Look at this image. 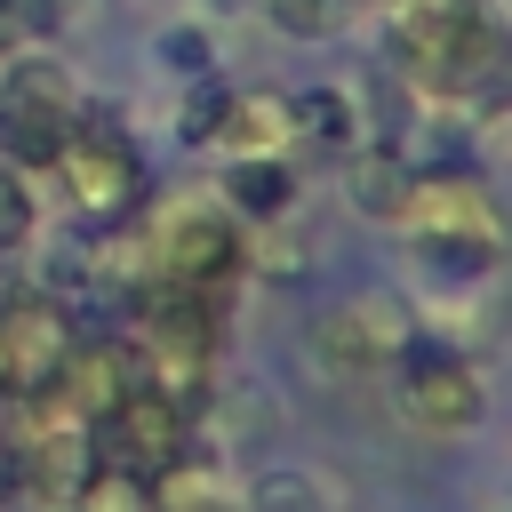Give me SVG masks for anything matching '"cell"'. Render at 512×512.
Listing matches in <instances>:
<instances>
[{
	"label": "cell",
	"instance_id": "cell-1",
	"mask_svg": "<svg viewBox=\"0 0 512 512\" xmlns=\"http://www.w3.org/2000/svg\"><path fill=\"white\" fill-rule=\"evenodd\" d=\"M384 48L400 56L408 80H432V88H488L496 56H504L480 0H392Z\"/></svg>",
	"mask_w": 512,
	"mask_h": 512
},
{
	"label": "cell",
	"instance_id": "cell-2",
	"mask_svg": "<svg viewBox=\"0 0 512 512\" xmlns=\"http://www.w3.org/2000/svg\"><path fill=\"white\" fill-rule=\"evenodd\" d=\"M400 224L424 232V256L448 264V272H488L496 256V208L472 176H408V200H400Z\"/></svg>",
	"mask_w": 512,
	"mask_h": 512
},
{
	"label": "cell",
	"instance_id": "cell-3",
	"mask_svg": "<svg viewBox=\"0 0 512 512\" xmlns=\"http://www.w3.org/2000/svg\"><path fill=\"white\" fill-rule=\"evenodd\" d=\"M400 416L424 432V440H464L480 416H488V392L472 376L464 352L448 344H408L400 352Z\"/></svg>",
	"mask_w": 512,
	"mask_h": 512
},
{
	"label": "cell",
	"instance_id": "cell-4",
	"mask_svg": "<svg viewBox=\"0 0 512 512\" xmlns=\"http://www.w3.org/2000/svg\"><path fill=\"white\" fill-rule=\"evenodd\" d=\"M48 168H56L64 200H72V216H88V224H112V216H128V208L144 200V168H136V152H128L120 136H104V128L64 136V152H56Z\"/></svg>",
	"mask_w": 512,
	"mask_h": 512
},
{
	"label": "cell",
	"instance_id": "cell-5",
	"mask_svg": "<svg viewBox=\"0 0 512 512\" xmlns=\"http://www.w3.org/2000/svg\"><path fill=\"white\" fill-rule=\"evenodd\" d=\"M320 368H336V376H376L384 360H400L408 344H416V320H408V304H392V296H344L328 320H320Z\"/></svg>",
	"mask_w": 512,
	"mask_h": 512
},
{
	"label": "cell",
	"instance_id": "cell-6",
	"mask_svg": "<svg viewBox=\"0 0 512 512\" xmlns=\"http://www.w3.org/2000/svg\"><path fill=\"white\" fill-rule=\"evenodd\" d=\"M64 128H72V88L56 64H16L8 88H0V144L16 160H56L64 152Z\"/></svg>",
	"mask_w": 512,
	"mask_h": 512
},
{
	"label": "cell",
	"instance_id": "cell-7",
	"mask_svg": "<svg viewBox=\"0 0 512 512\" xmlns=\"http://www.w3.org/2000/svg\"><path fill=\"white\" fill-rule=\"evenodd\" d=\"M152 256H160L168 280L208 288L216 272H232L240 240H232V216H224V208H208V200H168V208L152 216Z\"/></svg>",
	"mask_w": 512,
	"mask_h": 512
},
{
	"label": "cell",
	"instance_id": "cell-8",
	"mask_svg": "<svg viewBox=\"0 0 512 512\" xmlns=\"http://www.w3.org/2000/svg\"><path fill=\"white\" fill-rule=\"evenodd\" d=\"M72 352V320L48 304H0V400H40Z\"/></svg>",
	"mask_w": 512,
	"mask_h": 512
},
{
	"label": "cell",
	"instance_id": "cell-9",
	"mask_svg": "<svg viewBox=\"0 0 512 512\" xmlns=\"http://www.w3.org/2000/svg\"><path fill=\"white\" fill-rule=\"evenodd\" d=\"M112 424V464H128V472H160V464H176L184 456V400H168V392H120V408L104 416Z\"/></svg>",
	"mask_w": 512,
	"mask_h": 512
},
{
	"label": "cell",
	"instance_id": "cell-10",
	"mask_svg": "<svg viewBox=\"0 0 512 512\" xmlns=\"http://www.w3.org/2000/svg\"><path fill=\"white\" fill-rule=\"evenodd\" d=\"M48 392H64V408H72V416H112V408H120V392H128V352H120V344H88V352L72 344Z\"/></svg>",
	"mask_w": 512,
	"mask_h": 512
},
{
	"label": "cell",
	"instance_id": "cell-11",
	"mask_svg": "<svg viewBox=\"0 0 512 512\" xmlns=\"http://www.w3.org/2000/svg\"><path fill=\"white\" fill-rule=\"evenodd\" d=\"M216 136L240 144V160H272V144L296 136V112H288V96H224Z\"/></svg>",
	"mask_w": 512,
	"mask_h": 512
},
{
	"label": "cell",
	"instance_id": "cell-12",
	"mask_svg": "<svg viewBox=\"0 0 512 512\" xmlns=\"http://www.w3.org/2000/svg\"><path fill=\"white\" fill-rule=\"evenodd\" d=\"M144 512H224V488H216V472L208 464H160V488L144 496Z\"/></svg>",
	"mask_w": 512,
	"mask_h": 512
},
{
	"label": "cell",
	"instance_id": "cell-13",
	"mask_svg": "<svg viewBox=\"0 0 512 512\" xmlns=\"http://www.w3.org/2000/svg\"><path fill=\"white\" fill-rule=\"evenodd\" d=\"M352 208L360 216H400V200H408V168L400 160H384V152H368V160H352Z\"/></svg>",
	"mask_w": 512,
	"mask_h": 512
},
{
	"label": "cell",
	"instance_id": "cell-14",
	"mask_svg": "<svg viewBox=\"0 0 512 512\" xmlns=\"http://www.w3.org/2000/svg\"><path fill=\"white\" fill-rule=\"evenodd\" d=\"M224 192H232L240 216H280V208H288V168H280V160H240V168L224 176Z\"/></svg>",
	"mask_w": 512,
	"mask_h": 512
},
{
	"label": "cell",
	"instance_id": "cell-15",
	"mask_svg": "<svg viewBox=\"0 0 512 512\" xmlns=\"http://www.w3.org/2000/svg\"><path fill=\"white\" fill-rule=\"evenodd\" d=\"M72 512H144V480L128 464H96L80 488H72Z\"/></svg>",
	"mask_w": 512,
	"mask_h": 512
},
{
	"label": "cell",
	"instance_id": "cell-16",
	"mask_svg": "<svg viewBox=\"0 0 512 512\" xmlns=\"http://www.w3.org/2000/svg\"><path fill=\"white\" fill-rule=\"evenodd\" d=\"M288 112H296V128H304L312 144H344V136H352V96H344V88H312V96H296Z\"/></svg>",
	"mask_w": 512,
	"mask_h": 512
},
{
	"label": "cell",
	"instance_id": "cell-17",
	"mask_svg": "<svg viewBox=\"0 0 512 512\" xmlns=\"http://www.w3.org/2000/svg\"><path fill=\"white\" fill-rule=\"evenodd\" d=\"M352 8H360V0H272V24H280L288 40H320V32H336Z\"/></svg>",
	"mask_w": 512,
	"mask_h": 512
},
{
	"label": "cell",
	"instance_id": "cell-18",
	"mask_svg": "<svg viewBox=\"0 0 512 512\" xmlns=\"http://www.w3.org/2000/svg\"><path fill=\"white\" fill-rule=\"evenodd\" d=\"M248 512H328V504H320V488L304 472H264L256 496H248Z\"/></svg>",
	"mask_w": 512,
	"mask_h": 512
},
{
	"label": "cell",
	"instance_id": "cell-19",
	"mask_svg": "<svg viewBox=\"0 0 512 512\" xmlns=\"http://www.w3.org/2000/svg\"><path fill=\"white\" fill-rule=\"evenodd\" d=\"M56 24H64V8H56V0H0V40H8V32L40 40V32H56Z\"/></svg>",
	"mask_w": 512,
	"mask_h": 512
},
{
	"label": "cell",
	"instance_id": "cell-20",
	"mask_svg": "<svg viewBox=\"0 0 512 512\" xmlns=\"http://www.w3.org/2000/svg\"><path fill=\"white\" fill-rule=\"evenodd\" d=\"M216 120H224V88L184 96V144H208V136H216Z\"/></svg>",
	"mask_w": 512,
	"mask_h": 512
},
{
	"label": "cell",
	"instance_id": "cell-21",
	"mask_svg": "<svg viewBox=\"0 0 512 512\" xmlns=\"http://www.w3.org/2000/svg\"><path fill=\"white\" fill-rule=\"evenodd\" d=\"M160 56H168L176 72H208V40H200V32H160Z\"/></svg>",
	"mask_w": 512,
	"mask_h": 512
},
{
	"label": "cell",
	"instance_id": "cell-22",
	"mask_svg": "<svg viewBox=\"0 0 512 512\" xmlns=\"http://www.w3.org/2000/svg\"><path fill=\"white\" fill-rule=\"evenodd\" d=\"M24 232H32V208H24V192L0 176V248H16Z\"/></svg>",
	"mask_w": 512,
	"mask_h": 512
},
{
	"label": "cell",
	"instance_id": "cell-23",
	"mask_svg": "<svg viewBox=\"0 0 512 512\" xmlns=\"http://www.w3.org/2000/svg\"><path fill=\"white\" fill-rule=\"evenodd\" d=\"M232 8H248V0H232Z\"/></svg>",
	"mask_w": 512,
	"mask_h": 512
},
{
	"label": "cell",
	"instance_id": "cell-24",
	"mask_svg": "<svg viewBox=\"0 0 512 512\" xmlns=\"http://www.w3.org/2000/svg\"><path fill=\"white\" fill-rule=\"evenodd\" d=\"M0 48H8V40H0Z\"/></svg>",
	"mask_w": 512,
	"mask_h": 512
}]
</instances>
